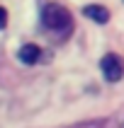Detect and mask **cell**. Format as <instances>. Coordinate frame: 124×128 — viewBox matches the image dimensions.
Listing matches in <instances>:
<instances>
[{
	"mask_svg": "<svg viewBox=\"0 0 124 128\" xmlns=\"http://www.w3.org/2000/svg\"><path fill=\"white\" fill-rule=\"evenodd\" d=\"M5 24H7V10H5V7H0V32L5 29Z\"/></svg>",
	"mask_w": 124,
	"mask_h": 128,
	"instance_id": "obj_5",
	"label": "cell"
},
{
	"mask_svg": "<svg viewBox=\"0 0 124 128\" xmlns=\"http://www.w3.org/2000/svg\"><path fill=\"white\" fill-rule=\"evenodd\" d=\"M100 70H102V78L107 82H119L124 78V60L122 56L117 53H105L100 58Z\"/></svg>",
	"mask_w": 124,
	"mask_h": 128,
	"instance_id": "obj_2",
	"label": "cell"
},
{
	"mask_svg": "<svg viewBox=\"0 0 124 128\" xmlns=\"http://www.w3.org/2000/svg\"><path fill=\"white\" fill-rule=\"evenodd\" d=\"M39 58H42V48L36 44H22L20 51H17V60L24 65H36Z\"/></svg>",
	"mask_w": 124,
	"mask_h": 128,
	"instance_id": "obj_3",
	"label": "cell"
},
{
	"mask_svg": "<svg viewBox=\"0 0 124 128\" xmlns=\"http://www.w3.org/2000/svg\"><path fill=\"white\" fill-rule=\"evenodd\" d=\"M39 20H42V29L44 34L49 36L51 41L63 44L71 39L73 34V14L68 7L58 5V2H44L42 12H39Z\"/></svg>",
	"mask_w": 124,
	"mask_h": 128,
	"instance_id": "obj_1",
	"label": "cell"
},
{
	"mask_svg": "<svg viewBox=\"0 0 124 128\" xmlns=\"http://www.w3.org/2000/svg\"><path fill=\"white\" fill-rule=\"evenodd\" d=\"M83 14L90 22H95V24H107L109 22V10L105 5H85L83 7Z\"/></svg>",
	"mask_w": 124,
	"mask_h": 128,
	"instance_id": "obj_4",
	"label": "cell"
}]
</instances>
